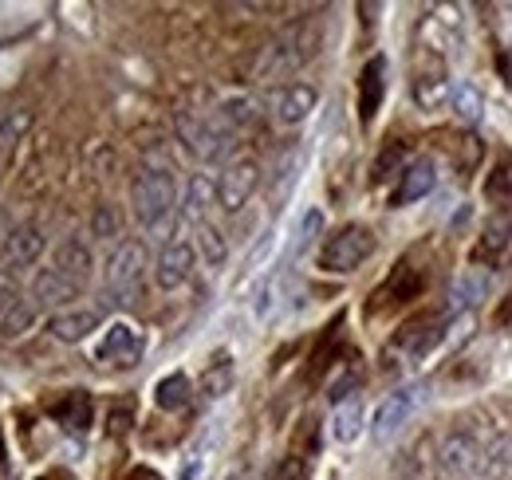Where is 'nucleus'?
I'll list each match as a JSON object with an SVG mask.
<instances>
[{
  "label": "nucleus",
  "instance_id": "nucleus-1",
  "mask_svg": "<svg viewBox=\"0 0 512 480\" xmlns=\"http://www.w3.org/2000/svg\"><path fill=\"white\" fill-rule=\"evenodd\" d=\"M174 201H178V185L170 166H146L138 170V178L130 185V205H134V217L142 229L150 233H166L170 221H174Z\"/></svg>",
  "mask_w": 512,
  "mask_h": 480
},
{
  "label": "nucleus",
  "instance_id": "nucleus-2",
  "mask_svg": "<svg viewBox=\"0 0 512 480\" xmlns=\"http://www.w3.org/2000/svg\"><path fill=\"white\" fill-rule=\"evenodd\" d=\"M316 48V28L312 24H292L288 32H280L264 56H260V79H280V75H292L300 63L312 56Z\"/></svg>",
  "mask_w": 512,
  "mask_h": 480
},
{
  "label": "nucleus",
  "instance_id": "nucleus-3",
  "mask_svg": "<svg viewBox=\"0 0 512 480\" xmlns=\"http://www.w3.org/2000/svg\"><path fill=\"white\" fill-rule=\"evenodd\" d=\"M178 138L201 162H221L233 146V130L221 122V115H178Z\"/></svg>",
  "mask_w": 512,
  "mask_h": 480
},
{
  "label": "nucleus",
  "instance_id": "nucleus-4",
  "mask_svg": "<svg viewBox=\"0 0 512 480\" xmlns=\"http://www.w3.org/2000/svg\"><path fill=\"white\" fill-rule=\"evenodd\" d=\"M375 252V233L367 225H343L335 237L323 240L320 268L327 272H355Z\"/></svg>",
  "mask_w": 512,
  "mask_h": 480
},
{
  "label": "nucleus",
  "instance_id": "nucleus-5",
  "mask_svg": "<svg viewBox=\"0 0 512 480\" xmlns=\"http://www.w3.org/2000/svg\"><path fill=\"white\" fill-rule=\"evenodd\" d=\"M142 268H146V248L142 240H123L111 260H107V292L119 303H130V296L142 284Z\"/></svg>",
  "mask_w": 512,
  "mask_h": 480
},
{
  "label": "nucleus",
  "instance_id": "nucleus-6",
  "mask_svg": "<svg viewBox=\"0 0 512 480\" xmlns=\"http://www.w3.org/2000/svg\"><path fill=\"white\" fill-rule=\"evenodd\" d=\"M481 457H485V445L469 429H453L438 445V469H442L446 480H473Z\"/></svg>",
  "mask_w": 512,
  "mask_h": 480
},
{
  "label": "nucleus",
  "instance_id": "nucleus-7",
  "mask_svg": "<svg viewBox=\"0 0 512 480\" xmlns=\"http://www.w3.org/2000/svg\"><path fill=\"white\" fill-rule=\"evenodd\" d=\"M422 398H426V390L422 386H406V390H394L390 398H383V406L375 410V418H371V437L386 445L406 421L414 418V410L422 406Z\"/></svg>",
  "mask_w": 512,
  "mask_h": 480
},
{
  "label": "nucleus",
  "instance_id": "nucleus-8",
  "mask_svg": "<svg viewBox=\"0 0 512 480\" xmlns=\"http://www.w3.org/2000/svg\"><path fill=\"white\" fill-rule=\"evenodd\" d=\"M256 185H260V166H256L253 158L233 162V166L217 178V205H221L225 213H241V209L249 205V197L256 193Z\"/></svg>",
  "mask_w": 512,
  "mask_h": 480
},
{
  "label": "nucleus",
  "instance_id": "nucleus-9",
  "mask_svg": "<svg viewBox=\"0 0 512 480\" xmlns=\"http://www.w3.org/2000/svg\"><path fill=\"white\" fill-rule=\"evenodd\" d=\"M316 99L320 95H316L312 83H288V87L268 95V107H272V119L280 122V126H300L316 111Z\"/></svg>",
  "mask_w": 512,
  "mask_h": 480
},
{
  "label": "nucleus",
  "instance_id": "nucleus-10",
  "mask_svg": "<svg viewBox=\"0 0 512 480\" xmlns=\"http://www.w3.org/2000/svg\"><path fill=\"white\" fill-rule=\"evenodd\" d=\"M193 276V244L190 240H170L162 252H158V264H154V284L162 292H178L182 284H190Z\"/></svg>",
  "mask_w": 512,
  "mask_h": 480
},
{
  "label": "nucleus",
  "instance_id": "nucleus-11",
  "mask_svg": "<svg viewBox=\"0 0 512 480\" xmlns=\"http://www.w3.org/2000/svg\"><path fill=\"white\" fill-rule=\"evenodd\" d=\"M95 359L107 362V366H119V370L138 366V359H142V335L130 323H111L103 343H99V351H95Z\"/></svg>",
  "mask_w": 512,
  "mask_h": 480
},
{
  "label": "nucleus",
  "instance_id": "nucleus-12",
  "mask_svg": "<svg viewBox=\"0 0 512 480\" xmlns=\"http://www.w3.org/2000/svg\"><path fill=\"white\" fill-rule=\"evenodd\" d=\"M48 414H52V421H60L64 429H71V433H87L91 418H95V402H91L87 390H67V394H60L48 406Z\"/></svg>",
  "mask_w": 512,
  "mask_h": 480
},
{
  "label": "nucleus",
  "instance_id": "nucleus-13",
  "mask_svg": "<svg viewBox=\"0 0 512 480\" xmlns=\"http://www.w3.org/2000/svg\"><path fill=\"white\" fill-rule=\"evenodd\" d=\"M383 95H386V60L375 56V60L363 63V71H359V119L363 122L375 119L379 107H383Z\"/></svg>",
  "mask_w": 512,
  "mask_h": 480
},
{
  "label": "nucleus",
  "instance_id": "nucleus-14",
  "mask_svg": "<svg viewBox=\"0 0 512 480\" xmlns=\"http://www.w3.org/2000/svg\"><path fill=\"white\" fill-rule=\"evenodd\" d=\"M79 292H83V288H79L75 280H67L64 272H56L52 264L40 268L36 280H32V303H36V307H60V303L75 300Z\"/></svg>",
  "mask_w": 512,
  "mask_h": 480
},
{
  "label": "nucleus",
  "instance_id": "nucleus-15",
  "mask_svg": "<svg viewBox=\"0 0 512 480\" xmlns=\"http://www.w3.org/2000/svg\"><path fill=\"white\" fill-rule=\"evenodd\" d=\"M40 252H44V233H40V225H16L8 240H4V264L8 268H28V264H36L40 260Z\"/></svg>",
  "mask_w": 512,
  "mask_h": 480
},
{
  "label": "nucleus",
  "instance_id": "nucleus-16",
  "mask_svg": "<svg viewBox=\"0 0 512 480\" xmlns=\"http://www.w3.org/2000/svg\"><path fill=\"white\" fill-rule=\"evenodd\" d=\"M99 307H71V311H60V315H52V323H48V331L60 339V343H83L95 327H99Z\"/></svg>",
  "mask_w": 512,
  "mask_h": 480
},
{
  "label": "nucleus",
  "instance_id": "nucleus-17",
  "mask_svg": "<svg viewBox=\"0 0 512 480\" xmlns=\"http://www.w3.org/2000/svg\"><path fill=\"white\" fill-rule=\"evenodd\" d=\"M493 280L485 268H465L461 276H453L449 284V311H461V307H477V303L489 296Z\"/></svg>",
  "mask_w": 512,
  "mask_h": 480
},
{
  "label": "nucleus",
  "instance_id": "nucleus-18",
  "mask_svg": "<svg viewBox=\"0 0 512 480\" xmlns=\"http://www.w3.org/2000/svg\"><path fill=\"white\" fill-rule=\"evenodd\" d=\"M434 185H438V166H434L430 158L410 162L402 181H398V189H394V205H410V201H418V197H430Z\"/></svg>",
  "mask_w": 512,
  "mask_h": 480
},
{
  "label": "nucleus",
  "instance_id": "nucleus-19",
  "mask_svg": "<svg viewBox=\"0 0 512 480\" xmlns=\"http://www.w3.org/2000/svg\"><path fill=\"white\" fill-rule=\"evenodd\" d=\"M52 268L64 272L67 280H75V284L83 288L87 276H91V252H87V244L79 237H67L64 244L52 252Z\"/></svg>",
  "mask_w": 512,
  "mask_h": 480
},
{
  "label": "nucleus",
  "instance_id": "nucleus-20",
  "mask_svg": "<svg viewBox=\"0 0 512 480\" xmlns=\"http://www.w3.org/2000/svg\"><path fill=\"white\" fill-rule=\"evenodd\" d=\"M509 473H512V437H493L485 445V457H481L473 480H505Z\"/></svg>",
  "mask_w": 512,
  "mask_h": 480
},
{
  "label": "nucleus",
  "instance_id": "nucleus-21",
  "mask_svg": "<svg viewBox=\"0 0 512 480\" xmlns=\"http://www.w3.org/2000/svg\"><path fill=\"white\" fill-rule=\"evenodd\" d=\"M414 103L422 107V111H442L453 103V87H449V79L442 71H434V75H418L414 79Z\"/></svg>",
  "mask_w": 512,
  "mask_h": 480
},
{
  "label": "nucleus",
  "instance_id": "nucleus-22",
  "mask_svg": "<svg viewBox=\"0 0 512 480\" xmlns=\"http://www.w3.org/2000/svg\"><path fill=\"white\" fill-rule=\"evenodd\" d=\"M418 292H422V276H418L410 264H398L394 276L379 288L375 300H379V307H383V303H406V300H414Z\"/></svg>",
  "mask_w": 512,
  "mask_h": 480
},
{
  "label": "nucleus",
  "instance_id": "nucleus-23",
  "mask_svg": "<svg viewBox=\"0 0 512 480\" xmlns=\"http://www.w3.org/2000/svg\"><path fill=\"white\" fill-rule=\"evenodd\" d=\"M190 378L178 370V374H166L158 386H154V402H158V410H166V414H178V410H186L190 406Z\"/></svg>",
  "mask_w": 512,
  "mask_h": 480
},
{
  "label": "nucleus",
  "instance_id": "nucleus-24",
  "mask_svg": "<svg viewBox=\"0 0 512 480\" xmlns=\"http://www.w3.org/2000/svg\"><path fill=\"white\" fill-rule=\"evenodd\" d=\"M217 201V181L209 178V174H193L190 178V189H186V217L190 221H205V209Z\"/></svg>",
  "mask_w": 512,
  "mask_h": 480
},
{
  "label": "nucleus",
  "instance_id": "nucleus-25",
  "mask_svg": "<svg viewBox=\"0 0 512 480\" xmlns=\"http://www.w3.org/2000/svg\"><path fill=\"white\" fill-rule=\"evenodd\" d=\"M453 115L465 122V126H477L481 115H485V95H481V87H473V83H461V87H453Z\"/></svg>",
  "mask_w": 512,
  "mask_h": 480
},
{
  "label": "nucleus",
  "instance_id": "nucleus-26",
  "mask_svg": "<svg viewBox=\"0 0 512 480\" xmlns=\"http://www.w3.org/2000/svg\"><path fill=\"white\" fill-rule=\"evenodd\" d=\"M359 429H363V406L355 398L343 402V406H335V414H331V437L335 441H355Z\"/></svg>",
  "mask_w": 512,
  "mask_h": 480
},
{
  "label": "nucleus",
  "instance_id": "nucleus-27",
  "mask_svg": "<svg viewBox=\"0 0 512 480\" xmlns=\"http://www.w3.org/2000/svg\"><path fill=\"white\" fill-rule=\"evenodd\" d=\"M485 197L497 205V209H512V158H501L493 166V174L485 181Z\"/></svg>",
  "mask_w": 512,
  "mask_h": 480
},
{
  "label": "nucleus",
  "instance_id": "nucleus-28",
  "mask_svg": "<svg viewBox=\"0 0 512 480\" xmlns=\"http://www.w3.org/2000/svg\"><path fill=\"white\" fill-rule=\"evenodd\" d=\"M197 248H201V256H205L209 268H221L225 256H229V244H225V237H221V229L209 225V221L197 225Z\"/></svg>",
  "mask_w": 512,
  "mask_h": 480
},
{
  "label": "nucleus",
  "instance_id": "nucleus-29",
  "mask_svg": "<svg viewBox=\"0 0 512 480\" xmlns=\"http://www.w3.org/2000/svg\"><path fill=\"white\" fill-rule=\"evenodd\" d=\"M229 386H233V362L221 355L217 362H209V370L201 374V394L205 398H221V394H229Z\"/></svg>",
  "mask_w": 512,
  "mask_h": 480
},
{
  "label": "nucleus",
  "instance_id": "nucleus-30",
  "mask_svg": "<svg viewBox=\"0 0 512 480\" xmlns=\"http://www.w3.org/2000/svg\"><path fill=\"white\" fill-rule=\"evenodd\" d=\"M32 323H36V303L16 300L8 307V315L0 319V339H16V335H24Z\"/></svg>",
  "mask_w": 512,
  "mask_h": 480
},
{
  "label": "nucleus",
  "instance_id": "nucleus-31",
  "mask_svg": "<svg viewBox=\"0 0 512 480\" xmlns=\"http://www.w3.org/2000/svg\"><path fill=\"white\" fill-rule=\"evenodd\" d=\"M402 162H406V142H390L383 154L375 158V170H371V178H375V185H383V181H390L394 174H406L402 170Z\"/></svg>",
  "mask_w": 512,
  "mask_h": 480
},
{
  "label": "nucleus",
  "instance_id": "nucleus-32",
  "mask_svg": "<svg viewBox=\"0 0 512 480\" xmlns=\"http://www.w3.org/2000/svg\"><path fill=\"white\" fill-rule=\"evenodd\" d=\"M217 115H221V122L237 134V126H249V122H253L256 103L253 99H245V95H233V99H225V103H221V111H217Z\"/></svg>",
  "mask_w": 512,
  "mask_h": 480
},
{
  "label": "nucleus",
  "instance_id": "nucleus-33",
  "mask_svg": "<svg viewBox=\"0 0 512 480\" xmlns=\"http://www.w3.org/2000/svg\"><path fill=\"white\" fill-rule=\"evenodd\" d=\"M32 126V111L28 107H16V111H4L0 115V146H12L20 142V134Z\"/></svg>",
  "mask_w": 512,
  "mask_h": 480
},
{
  "label": "nucleus",
  "instance_id": "nucleus-34",
  "mask_svg": "<svg viewBox=\"0 0 512 480\" xmlns=\"http://www.w3.org/2000/svg\"><path fill=\"white\" fill-rule=\"evenodd\" d=\"M509 233H512V225L509 221H493L489 229H485V240L477 244V260H485V256H497V252H505V244H509Z\"/></svg>",
  "mask_w": 512,
  "mask_h": 480
},
{
  "label": "nucleus",
  "instance_id": "nucleus-35",
  "mask_svg": "<svg viewBox=\"0 0 512 480\" xmlns=\"http://www.w3.org/2000/svg\"><path fill=\"white\" fill-rule=\"evenodd\" d=\"M320 229H323V213L320 209H308L304 213V221H300V229H296V244H292V252L300 256V252H308L312 248V240L320 237Z\"/></svg>",
  "mask_w": 512,
  "mask_h": 480
},
{
  "label": "nucleus",
  "instance_id": "nucleus-36",
  "mask_svg": "<svg viewBox=\"0 0 512 480\" xmlns=\"http://www.w3.org/2000/svg\"><path fill=\"white\" fill-rule=\"evenodd\" d=\"M359 390V370L355 366H347L331 386H327V398H331V406H343V402H351V394Z\"/></svg>",
  "mask_w": 512,
  "mask_h": 480
},
{
  "label": "nucleus",
  "instance_id": "nucleus-37",
  "mask_svg": "<svg viewBox=\"0 0 512 480\" xmlns=\"http://www.w3.org/2000/svg\"><path fill=\"white\" fill-rule=\"evenodd\" d=\"M119 233V213L111 209V205H99V213H95V237H115Z\"/></svg>",
  "mask_w": 512,
  "mask_h": 480
},
{
  "label": "nucleus",
  "instance_id": "nucleus-38",
  "mask_svg": "<svg viewBox=\"0 0 512 480\" xmlns=\"http://www.w3.org/2000/svg\"><path fill=\"white\" fill-rule=\"evenodd\" d=\"M12 303H16V280H12L8 272H0V315H4Z\"/></svg>",
  "mask_w": 512,
  "mask_h": 480
},
{
  "label": "nucleus",
  "instance_id": "nucleus-39",
  "mask_svg": "<svg viewBox=\"0 0 512 480\" xmlns=\"http://www.w3.org/2000/svg\"><path fill=\"white\" fill-rule=\"evenodd\" d=\"M127 429H130V410H127V406H123V410H111V433H115V437H123Z\"/></svg>",
  "mask_w": 512,
  "mask_h": 480
},
{
  "label": "nucleus",
  "instance_id": "nucleus-40",
  "mask_svg": "<svg viewBox=\"0 0 512 480\" xmlns=\"http://www.w3.org/2000/svg\"><path fill=\"white\" fill-rule=\"evenodd\" d=\"M272 480H304V469H300V461L292 457V461H284V465H280V473H276Z\"/></svg>",
  "mask_w": 512,
  "mask_h": 480
},
{
  "label": "nucleus",
  "instance_id": "nucleus-41",
  "mask_svg": "<svg viewBox=\"0 0 512 480\" xmlns=\"http://www.w3.org/2000/svg\"><path fill=\"white\" fill-rule=\"evenodd\" d=\"M127 480H162V477H158L154 469H134V473H130Z\"/></svg>",
  "mask_w": 512,
  "mask_h": 480
},
{
  "label": "nucleus",
  "instance_id": "nucleus-42",
  "mask_svg": "<svg viewBox=\"0 0 512 480\" xmlns=\"http://www.w3.org/2000/svg\"><path fill=\"white\" fill-rule=\"evenodd\" d=\"M40 480H75V477H71L67 469H48V473H44Z\"/></svg>",
  "mask_w": 512,
  "mask_h": 480
},
{
  "label": "nucleus",
  "instance_id": "nucleus-43",
  "mask_svg": "<svg viewBox=\"0 0 512 480\" xmlns=\"http://www.w3.org/2000/svg\"><path fill=\"white\" fill-rule=\"evenodd\" d=\"M8 233H12V225H8V217L0 213V240H8Z\"/></svg>",
  "mask_w": 512,
  "mask_h": 480
},
{
  "label": "nucleus",
  "instance_id": "nucleus-44",
  "mask_svg": "<svg viewBox=\"0 0 512 480\" xmlns=\"http://www.w3.org/2000/svg\"><path fill=\"white\" fill-rule=\"evenodd\" d=\"M0 461H4V433H0Z\"/></svg>",
  "mask_w": 512,
  "mask_h": 480
}]
</instances>
